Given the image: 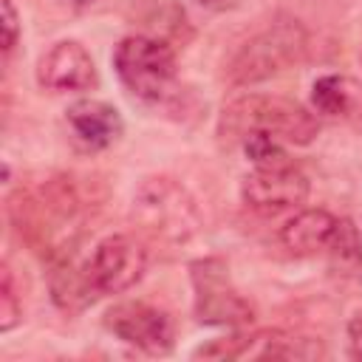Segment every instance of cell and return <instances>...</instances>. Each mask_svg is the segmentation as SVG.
<instances>
[{
    "instance_id": "obj_15",
    "label": "cell",
    "mask_w": 362,
    "mask_h": 362,
    "mask_svg": "<svg viewBox=\"0 0 362 362\" xmlns=\"http://www.w3.org/2000/svg\"><path fill=\"white\" fill-rule=\"evenodd\" d=\"M260 356H283V359H314V356H325V348L314 339L305 337H286V339H274L269 342V348Z\"/></svg>"
},
{
    "instance_id": "obj_18",
    "label": "cell",
    "mask_w": 362,
    "mask_h": 362,
    "mask_svg": "<svg viewBox=\"0 0 362 362\" xmlns=\"http://www.w3.org/2000/svg\"><path fill=\"white\" fill-rule=\"evenodd\" d=\"M348 348H351L354 359H362V317L351 320V325H348Z\"/></svg>"
},
{
    "instance_id": "obj_6",
    "label": "cell",
    "mask_w": 362,
    "mask_h": 362,
    "mask_svg": "<svg viewBox=\"0 0 362 362\" xmlns=\"http://www.w3.org/2000/svg\"><path fill=\"white\" fill-rule=\"evenodd\" d=\"M99 294H122L147 272V249L133 235H107L85 263Z\"/></svg>"
},
{
    "instance_id": "obj_10",
    "label": "cell",
    "mask_w": 362,
    "mask_h": 362,
    "mask_svg": "<svg viewBox=\"0 0 362 362\" xmlns=\"http://www.w3.org/2000/svg\"><path fill=\"white\" fill-rule=\"evenodd\" d=\"M337 226L339 218H334L328 209H300L280 229V240L294 255H317L328 249V243L337 235Z\"/></svg>"
},
{
    "instance_id": "obj_20",
    "label": "cell",
    "mask_w": 362,
    "mask_h": 362,
    "mask_svg": "<svg viewBox=\"0 0 362 362\" xmlns=\"http://www.w3.org/2000/svg\"><path fill=\"white\" fill-rule=\"evenodd\" d=\"M62 6H68V8H88L90 3H96V0H59Z\"/></svg>"
},
{
    "instance_id": "obj_9",
    "label": "cell",
    "mask_w": 362,
    "mask_h": 362,
    "mask_svg": "<svg viewBox=\"0 0 362 362\" xmlns=\"http://www.w3.org/2000/svg\"><path fill=\"white\" fill-rule=\"evenodd\" d=\"M65 122L76 141L88 150H105L124 133V122L119 110L102 99H76L65 110Z\"/></svg>"
},
{
    "instance_id": "obj_13",
    "label": "cell",
    "mask_w": 362,
    "mask_h": 362,
    "mask_svg": "<svg viewBox=\"0 0 362 362\" xmlns=\"http://www.w3.org/2000/svg\"><path fill=\"white\" fill-rule=\"evenodd\" d=\"M331 269L342 277H356L362 272V238L351 221H339L334 240L328 243Z\"/></svg>"
},
{
    "instance_id": "obj_16",
    "label": "cell",
    "mask_w": 362,
    "mask_h": 362,
    "mask_svg": "<svg viewBox=\"0 0 362 362\" xmlns=\"http://www.w3.org/2000/svg\"><path fill=\"white\" fill-rule=\"evenodd\" d=\"M23 317V308L17 303L14 286H11V272L3 269V286H0V331H11Z\"/></svg>"
},
{
    "instance_id": "obj_11",
    "label": "cell",
    "mask_w": 362,
    "mask_h": 362,
    "mask_svg": "<svg viewBox=\"0 0 362 362\" xmlns=\"http://www.w3.org/2000/svg\"><path fill=\"white\" fill-rule=\"evenodd\" d=\"M311 105L317 113L331 119H348L362 113V88L339 74H325L311 85Z\"/></svg>"
},
{
    "instance_id": "obj_7",
    "label": "cell",
    "mask_w": 362,
    "mask_h": 362,
    "mask_svg": "<svg viewBox=\"0 0 362 362\" xmlns=\"http://www.w3.org/2000/svg\"><path fill=\"white\" fill-rule=\"evenodd\" d=\"M243 204L263 215H277L283 209L300 206L308 198V178L288 161L277 167H255L240 184Z\"/></svg>"
},
{
    "instance_id": "obj_12",
    "label": "cell",
    "mask_w": 362,
    "mask_h": 362,
    "mask_svg": "<svg viewBox=\"0 0 362 362\" xmlns=\"http://www.w3.org/2000/svg\"><path fill=\"white\" fill-rule=\"evenodd\" d=\"M51 291H54L57 305H62L65 311H79V308H85L88 303H93L99 297L96 286L90 283L88 266L76 269L68 260L54 266V272H51Z\"/></svg>"
},
{
    "instance_id": "obj_4",
    "label": "cell",
    "mask_w": 362,
    "mask_h": 362,
    "mask_svg": "<svg viewBox=\"0 0 362 362\" xmlns=\"http://www.w3.org/2000/svg\"><path fill=\"white\" fill-rule=\"evenodd\" d=\"M105 328L150 356H164L175 345V325L170 314L141 300H124L110 305L105 311Z\"/></svg>"
},
{
    "instance_id": "obj_5",
    "label": "cell",
    "mask_w": 362,
    "mask_h": 362,
    "mask_svg": "<svg viewBox=\"0 0 362 362\" xmlns=\"http://www.w3.org/2000/svg\"><path fill=\"white\" fill-rule=\"evenodd\" d=\"M195 288V317L206 325H240L252 322V305L232 288L226 266L221 260H198L189 266Z\"/></svg>"
},
{
    "instance_id": "obj_14",
    "label": "cell",
    "mask_w": 362,
    "mask_h": 362,
    "mask_svg": "<svg viewBox=\"0 0 362 362\" xmlns=\"http://www.w3.org/2000/svg\"><path fill=\"white\" fill-rule=\"evenodd\" d=\"M243 153L249 156V161L255 167H277V164H288L286 150L280 147V141L269 133H249L243 136Z\"/></svg>"
},
{
    "instance_id": "obj_19",
    "label": "cell",
    "mask_w": 362,
    "mask_h": 362,
    "mask_svg": "<svg viewBox=\"0 0 362 362\" xmlns=\"http://www.w3.org/2000/svg\"><path fill=\"white\" fill-rule=\"evenodd\" d=\"M198 3L206 6V8H212V11H229V8L240 6V0H198Z\"/></svg>"
},
{
    "instance_id": "obj_8",
    "label": "cell",
    "mask_w": 362,
    "mask_h": 362,
    "mask_svg": "<svg viewBox=\"0 0 362 362\" xmlns=\"http://www.w3.org/2000/svg\"><path fill=\"white\" fill-rule=\"evenodd\" d=\"M37 82L54 93L88 90L96 85V65L85 45H79L76 40H59L40 57Z\"/></svg>"
},
{
    "instance_id": "obj_3",
    "label": "cell",
    "mask_w": 362,
    "mask_h": 362,
    "mask_svg": "<svg viewBox=\"0 0 362 362\" xmlns=\"http://www.w3.org/2000/svg\"><path fill=\"white\" fill-rule=\"evenodd\" d=\"M113 68L122 85L147 102L164 99L175 85V51L161 37L130 34L113 51Z\"/></svg>"
},
{
    "instance_id": "obj_1",
    "label": "cell",
    "mask_w": 362,
    "mask_h": 362,
    "mask_svg": "<svg viewBox=\"0 0 362 362\" xmlns=\"http://www.w3.org/2000/svg\"><path fill=\"white\" fill-rule=\"evenodd\" d=\"M218 133L223 139H238L249 133H269L277 141H288L305 147L317 139L320 122L317 116L294 99L269 96V93H243L223 105Z\"/></svg>"
},
{
    "instance_id": "obj_17",
    "label": "cell",
    "mask_w": 362,
    "mask_h": 362,
    "mask_svg": "<svg viewBox=\"0 0 362 362\" xmlns=\"http://www.w3.org/2000/svg\"><path fill=\"white\" fill-rule=\"evenodd\" d=\"M0 11H3V20H0L3 37H0V45L8 54L17 45V37H20V20H17V8H14L11 0H0Z\"/></svg>"
},
{
    "instance_id": "obj_2",
    "label": "cell",
    "mask_w": 362,
    "mask_h": 362,
    "mask_svg": "<svg viewBox=\"0 0 362 362\" xmlns=\"http://www.w3.org/2000/svg\"><path fill=\"white\" fill-rule=\"evenodd\" d=\"M305 31L297 20H280L249 37L226 65L232 85L263 82L305 57Z\"/></svg>"
}]
</instances>
